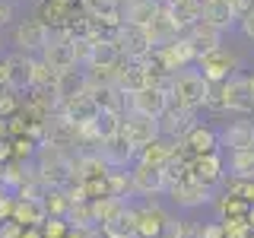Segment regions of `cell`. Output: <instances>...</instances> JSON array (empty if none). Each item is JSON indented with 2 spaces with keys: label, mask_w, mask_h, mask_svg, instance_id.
Masks as SVG:
<instances>
[{
  "label": "cell",
  "mask_w": 254,
  "mask_h": 238,
  "mask_svg": "<svg viewBox=\"0 0 254 238\" xmlns=\"http://www.w3.org/2000/svg\"><path fill=\"white\" fill-rule=\"evenodd\" d=\"M42 206H45V213H48L51 219H67V213H70V206H73V200H70L67 187H45V190H42Z\"/></svg>",
  "instance_id": "33"
},
{
  "label": "cell",
  "mask_w": 254,
  "mask_h": 238,
  "mask_svg": "<svg viewBox=\"0 0 254 238\" xmlns=\"http://www.w3.org/2000/svg\"><path fill=\"white\" fill-rule=\"evenodd\" d=\"M0 140H6V121L0 118Z\"/></svg>",
  "instance_id": "46"
},
{
  "label": "cell",
  "mask_w": 254,
  "mask_h": 238,
  "mask_svg": "<svg viewBox=\"0 0 254 238\" xmlns=\"http://www.w3.org/2000/svg\"><path fill=\"white\" fill-rule=\"evenodd\" d=\"M121 137L140 153L146 143H153L159 137V121H156V118H146V115H137V111H124V118H121Z\"/></svg>",
  "instance_id": "10"
},
{
  "label": "cell",
  "mask_w": 254,
  "mask_h": 238,
  "mask_svg": "<svg viewBox=\"0 0 254 238\" xmlns=\"http://www.w3.org/2000/svg\"><path fill=\"white\" fill-rule=\"evenodd\" d=\"M159 13H162V0H127L124 3V22H133V26H143V29Z\"/></svg>",
  "instance_id": "31"
},
{
  "label": "cell",
  "mask_w": 254,
  "mask_h": 238,
  "mask_svg": "<svg viewBox=\"0 0 254 238\" xmlns=\"http://www.w3.org/2000/svg\"><path fill=\"white\" fill-rule=\"evenodd\" d=\"M194 67L200 70V76L210 86H216V83H226L229 76H235L238 60H235V54L229 51V48H213V51H206V54L197 58Z\"/></svg>",
  "instance_id": "6"
},
{
  "label": "cell",
  "mask_w": 254,
  "mask_h": 238,
  "mask_svg": "<svg viewBox=\"0 0 254 238\" xmlns=\"http://www.w3.org/2000/svg\"><path fill=\"white\" fill-rule=\"evenodd\" d=\"M251 121H254V115H251Z\"/></svg>",
  "instance_id": "49"
},
{
  "label": "cell",
  "mask_w": 254,
  "mask_h": 238,
  "mask_svg": "<svg viewBox=\"0 0 254 238\" xmlns=\"http://www.w3.org/2000/svg\"><path fill=\"white\" fill-rule=\"evenodd\" d=\"M121 118L124 115H115V111H102L99 108V118L89 124V130L99 137V143H105V140H111V137L121 133Z\"/></svg>",
  "instance_id": "36"
},
{
  "label": "cell",
  "mask_w": 254,
  "mask_h": 238,
  "mask_svg": "<svg viewBox=\"0 0 254 238\" xmlns=\"http://www.w3.org/2000/svg\"><path fill=\"white\" fill-rule=\"evenodd\" d=\"M79 92H86V70L73 67V70L58 73V79H54V95H58V102H67Z\"/></svg>",
  "instance_id": "32"
},
{
  "label": "cell",
  "mask_w": 254,
  "mask_h": 238,
  "mask_svg": "<svg viewBox=\"0 0 254 238\" xmlns=\"http://www.w3.org/2000/svg\"><path fill=\"white\" fill-rule=\"evenodd\" d=\"M219 86H222V99H226V115H254V92L248 76L235 73Z\"/></svg>",
  "instance_id": "9"
},
{
  "label": "cell",
  "mask_w": 254,
  "mask_h": 238,
  "mask_svg": "<svg viewBox=\"0 0 254 238\" xmlns=\"http://www.w3.org/2000/svg\"><path fill=\"white\" fill-rule=\"evenodd\" d=\"M42 146H58V149H67V153H79V127L70 124L58 111V115H51L42 124Z\"/></svg>",
  "instance_id": "7"
},
{
  "label": "cell",
  "mask_w": 254,
  "mask_h": 238,
  "mask_svg": "<svg viewBox=\"0 0 254 238\" xmlns=\"http://www.w3.org/2000/svg\"><path fill=\"white\" fill-rule=\"evenodd\" d=\"M6 70H10V86L13 92H29L32 89V70H35V58L22 51L6 54Z\"/></svg>",
  "instance_id": "22"
},
{
  "label": "cell",
  "mask_w": 254,
  "mask_h": 238,
  "mask_svg": "<svg viewBox=\"0 0 254 238\" xmlns=\"http://www.w3.org/2000/svg\"><path fill=\"white\" fill-rule=\"evenodd\" d=\"M200 19L210 22V26L219 29V32H229L238 22V16H235V10H232V3H229V0H203Z\"/></svg>",
  "instance_id": "26"
},
{
  "label": "cell",
  "mask_w": 254,
  "mask_h": 238,
  "mask_svg": "<svg viewBox=\"0 0 254 238\" xmlns=\"http://www.w3.org/2000/svg\"><path fill=\"white\" fill-rule=\"evenodd\" d=\"M226 172L232 178H254V149L226 153Z\"/></svg>",
  "instance_id": "35"
},
{
  "label": "cell",
  "mask_w": 254,
  "mask_h": 238,
  "mask_svg": "<svg viewBox=\"0 0 254 238\" xmlns=\"http://www.w3.org/2000/svg\"><path fill=\"white\" fill-rule=\"evenodd\" d=\"M83 16V0H38L35 3V19H42L51 32H70Z\"/></svg>",
  "instance_id": "3"
},
{
  "label": "cell",
  "mask_w": 254,
  "mask_h": 238,
  "mask_svg": "<svg viewBox=\"0 0 254 238\" xmlns=\"http://www.w3.org/2000/svg\"><path fill=\"white\" fill-rule=\"evenodd\" d=\"M165 194H169V200L178 206V210H197V206H210L213 200H216V190L200 184V181L190 178V175L181 178V181H175Z\"/></svg>",
  "instance_id": "5"
},
{
  "label": "cell",
  "mask_w": 254,
  "mask_h": 238,
  "mask_svg": "<svg viewBox=\"0 0 254 238\" xmlns=\"http://www.w3.org/2000/svg\"><path fill=\"white\" fill-rule=\"evenodd\" d=\"M248 79H251V92H254V73H251V76H248Z\"/></svg>",
  "instance_id": "47"
},
{
  "label": "cell",
  "mask_w": 254,
  "mask_h": 238,
  "mask_svg": "<svg viewBox=\"0 0 254 238\" xmlns=\"http://www.w3.org/2000/svg\"><path fill=\"white\" fill-rule=\"evenodd\" d=\"M130 184H133V194L146 197V200H153V197L165 194V175L162 169H156V165H146V162H133L130 169Z\"/></svg>",
  "instance_id": "13"
},
{
  "label": "cell",
  "mask_w": 254,
  "mask_h": 238,
  "mask_svg": "<svg viewBox=\"0 0 254 238\" xmlns=\"http://www.w3.org/2000/svg\"><path fill=\"white\" fill-rule=\"evenodd\" d=\"M133 213H137V222H133V235L137 238H165L169 229H172V222H175L172 213L156 200H146V203L133 206Z\"/></svg>",
  "instance_id": "4"
},
{
  "label": "cell",
  "mask_w": 254,
  "mask_h": 238,
  "mask_svg": "<svg viewBox=\"0 0 254 238\" xmlns=\"http://www.w3.org/2000/svg\"><path fill=\"white\" fill-rule=\"evenodd\" d=\"M162 3H165V0H162Z\"/></svg>",
  "instance_id": "50"
},
{
  "label": "cell",
  "mask_w": 254,
  "mask_h": 238,
  "mask_svg": "<svg viewBox=\"0 0 254 238\" xmlns=\"http://www.w3.org/2000/svg\"><path fill=\"white\" fill-rule=\"evenodd\" d=\"M32 169L45 187H70L76 178V153H67L58 146H38Z\"/></svg>",
  "instance_id": "1"
},
{
  "label": "cell",
  "mask_w": 254,
  "mask_h": 238,
  "mask_svg": "<svg viewBox=\"0 0 254 238\" xmlns=\"http://www.w3.org/2000/svg\"><path fill=\"white\" fill-rule=\"evenodd\" d=\"M0 184H3V169H0Z\"/></svg>",
  "instance_id": "48"
},
{
  "label": "cell",
  "mask_w": 254,
  "mask_h": 238,
  "mask_svg": "<svg viewBox=\"0 0 254 238\" xmlns=\"http://www.w3.org/2000/svg\"><path fill=\"white\" fill-rule=\"evenodd\" d=\"M124 3H127V0H124Z\"/></svg>",
  "instance_id": "51"
},
{
  "label": "cell",
  "mask_w": 254,
  "mask_h": 238,
  "mask_svg": "<svg viewBox=\"0 0 254 238\" xmlns=\"http://www.w3.org/2000/svg\"><path fill=\"white\" fill-rule=\"evenodd\" d=\"M185 38H188V45L197 51V58L200 54H206V51H213V48H222V32L219 29H213L210 22H194L188 32H185Z\"/></svg>",
  "instance_id": "25"
},
{
  "label": "cell",
  "mask_w": 254,
  "mask_h": 238,
  "mask_svg": "<svg viewBox=\"0 0 254 238\" xmlns=\"http://www.w3.org/2000/svg\"><path fill=\"white\" fill-rule=\"evenodd\" d=\"M42 60L54 70V73L73 70L76 67V60H73V38H70L67 32H51V42L45 45Z\"/></svg>",
  "instance_id": "14"
},
{
  "label": "cell",
  "mask_w": 254,
  "mask_h": 238,
  "mask_svg": "<svg viewBox=\"0 0 254 238\" xmlns=\"http://www.w3.org/2000/svg\"><path fill=\"white\" fill-rule=\"evenodd\" d=\"M48 42H51V29L42 19H35V16L32 19H19L13 26V45L22 54H42Z\"/></svg>",
  "instance_id": "8"
},
{
  "label": "cell",
  "mask_w": 254,
  "mask_h": 238,
  "mask_svg": "<svg viewBox=\"0 0 254 238\" xmlns=\"http://www.w3.org/2000/svg\"><path fill=\"white\" fill-rule=\"evenodd\" d=\"M67 232H70V222L67 219H51V216H48L42 222V235L45 238H64Z\"/></svg>",
  "instance_id": "41"
},
{
  "label": "cell",
  "mask_w": 254,
  "mask_h": 238,
  "mask_svg": "<svg viewBox=\"0 0 254 238\" xmlns=\"http://www.w3.org/2000/svg\"><path fill=\"white\" fill-rule=\"evenodd\" d=\"M222 194L229 197H238V200L245 203H254V178H232V175H226V181H222Z\"/></svg>",
  "instance_id": "37"
},
{
  "label": "cell",
  "mask_w": 254,
  "mask_h": 238,
  "mask_svg": "<svg viewBox=\"0 0 254 238\" xmlns=\"http://www.w3.org/2000/svg\"><path fill=\"white\" fill-rule=\"evenodd\" d=\"M130 194H133L130 172L127 169H111L108 172V197H121V200H127Z\"/></svg>",
  "instance_id": "38"
},
{
  "label": "cell",
  "mask_w": 254,
  "mask_h": 238,
  "mask_svg": "<svg viewBox=\"0 0 254 238\" xmlns=\"http://www.w3.org/2000/svg\"><path fill=\"white\" fill-rule=\"evenodd\" d=\"M178 153V143L169 140V137H156L153 143H146V146L137 153V162H146V165H156V169H162L169 159Z\"/></svg>",
  "instance_id": "29"
},
{
  "label": "cell",
  "mask_w": 254,
  "mask_h": 238,
  "mask_svg": "<svg viewBox=\"0 0 254 238\" xmlns=\"http://www.w3.org/2000/svg\"><path fill=\"white\" fill-rule=\"evenodd\" d=\"M115 42H118V48H121L124 60H146L149 51H153L146 29H143V26H133V22H121V26H118Z\"/></svg>",
  "instance_id": "11"
},
{
  "label": "cell",
  "mask_w": 254,
  "mask_h": 238,
  "mask_svg": "<svg viewBox=\"0 0 254 238\" xmlns=\"http://www.w3.org/2000/svg\"><path fill=\"white\" fill-rule=\"evenodd\" d=\"M206 99H210V83L200 76L197 67H188V70H178L172 76V89H169V105H178V108H188V111H197V108H206Z\"/></svg>",
  "instance_id": "2"
},
{
  "label": "cell",
  "mask_w": 254,
  "mask_h": 238,
  "mask_svg": "<svg viewBox=\"0 0 254 238\" xmlns=\"http://www.w3.org/2000/svg\"><path fill=\"white\" fill-rule=\"evenodd\" d=\"M58 111L67 118L70 124H76V127H89L95 118H99V105H95V99L89 92H79V95H73V99L61 102Z\"/></svg>",
  "instance_id": "20"
},
{
  "label": "cell",
  "mask_w": 254,
  "mask_h": 238,
  "mask_svg": "<svg viewBox=\"0 0 254 238\" xmlns=\"http://www.w3.org/2000/svg\"><path fill=\"white\" fill-rule=\"evenodd\" d=\"M92 48H95V38H73V60L79 70H86L92 63Z\"/></svg>",
  "instance_id": "40"
},
{
  "label": "cell",
  "mask_w": 254,
  "mask_h": 238,
  "mask_svg": "<svg viewBox=\"0 0 254 238\" xmlns=\"http://www.w3.org/2000/svg\"><path fill=\"white\" fill-rule=\"evenodd\" d=\"M165 13L175 19V26L181 32H188L194 22H200V10H203V0H165Z\"/></svg>",
  "instance_id": "27"
},
{
  "label": "cell",
  "mask_w": 254,
  "mask_h": 238,
  "mask_svg": "<svg viewBox=\"0 0 254 238\" xmlns=\"http://www.w3.org/2000/svg\"><path fill=\"white\" fill-rule=\"evenodd\" d=\"M229 3H232L235 16H238V19H242V16H245V13H248L251 6H254V0H229Z\"/></svg>",
  "instance_id": "44"
},
{
  "label": "cell",
  "mask_w": 254,
  "mask_h": 238,
  "mask_svg": "<svg viewBox=\"0 0 254 238\" xmlns=\"http://www.w3.org/2000/svg\"><path fill=\"white\" fill-rule=\"evenodd\" d=\"M222 153H238V149H254V121H229L219 130Z\"/></svg>",
  "instance_id": "18"
},
{
  "label": "cell",
  "mask_w": 254,
  "mask_h": 238,
  "mask_svg": "<svg viewBox=\"0 0 254 238\" xmlns=\"http://www.w3.org/2000/svg\"><path fill=\"white\" fill-rule=\"evenodd\" d=\"M54 79H58V73H54V70L48 67L42 58H35V70H32V89H51V92H54Z\"/></svg>",
  "instance_id": "39"
},
{
  "label": "cell",
  "mask_w": 254,
  "mask_h": 238,
  "mask_svg": "<svg viewBox=\"0 0 254 238\" xmlns=\"http://www.w3.org/2000/svg\"><path fill=\"white\" fill-rule=\"evenodd\" d=\"M146 35H149V45H153V51H156V48H165V45L178 42L185 32L175 26V19H172L169 13H165V6H162V13H159L156 19L146 26Z\"/></svg>",
  "instance_id": "24"
},
{
  "label": "cell",
  "mask_w": 254,
  "mask_h": 238,
  "mask_svg": "<svg viewBox=\"0 0 254 238\" xmlns=\"http://www.w3.org/2000/svg\"><path fill=\"white\" fill-rule=\"evenodd\" d=\"M127 111H137V115H146V118H162L169 111V92L159 89V86H146V89L133 92L127 99Z\"/></svg>",
  "instance_id": "15"
},
{
  "label": "cell",
  "mask_w": 254,
  "mask_h": 238,
  "mask_svg": "<svg viewBox=\"0 0 254 238\" xmlns=\"http://www.w3.org/2000/svg\"><path fill=\"white\" fill-rule=\"evenodd\" d=\"M10 219L19 222L22 229H42V222L48 219V213L42 206V197H13Z\"/></svg>",
  "instance_id": "21"
},
{
  "label": "cell",
  "mask_w": 254,
  "mask_h": 238,
  "mask_svg": "<svg viewBox=\"0 0 254 238\" xmlns=\"http://www.w3.org/2000/svg\"><path fill=\"white\" fill-rule=\"evenodd\" d=\"M197 111H188V108H178V105H169L162 118H159V137H169L175 143H181L188 137V130L197 124Z\"/></svg>",
  "instance_id": "16"
},
{
  "label": "cell",
  "mask_w": 254,
  "mask_h": 238,
  "mask_svg": "<svg viewBox=\"0 0 254 238\" xmlns=\"http://www.w3.org/2000/svg\"><path fill=\"white\" fill-rule=\"evenodd\" d=\"M99 156L105 159V165H108V169H130V165L137 162V149H133L130 143H127V140L121 137V133L102 143Z\"/></svg>",
  "instance_id": "23"
},
{
  "label": "cell",
  "mask_w": 254,
  "mask_h": 238,
  "mask_svg": "<svg viewBox=\"0 0 254 238\" xmlns=\"http://www.w3.org/2000/svg\"><path fill=\"white\" fill-rule=\"evenodd\" d=\"M124 63V54L118 48L115 38H95V48H92V63L89 67H99V70H118Z\"/></svg>",
  "instance_id": "30"
},
{
  "label": "cell",
  "mask_w": 254,
  "mask_h": 238,
  "mask_svg": "<svg viewBox=\"0 0 254 238\" xmlns=\"http://www.w3.org/2000/svg\"><path fill=\"white\" fill-rule=\"evenodd\" d=\"M238 26H242V35L248 38V42H254V6L242 16V19H238Z\"/></svg>",
  "instance_id": "42"
},
{
  "label": "cell",
  "mask_w": 254,
  "mask_h": 238,
  "mask_svg": "<svg viewBox=\"0 0 254 238\" xmlns=\"http://www.w3.org/2000/svg\"><path fill=\"white\" fill-rule=\"evenodd\" d=\"M10 22H13V6L6 3V0H0V29L10 26Z\"/></svg>",
  "instance_id": "43"
},
{
  "label": "cell",
  "mask_w": 254,
  "mask_h": 238,
  "mask_svg": "<svg viewBox=\"0 0 254 238\" xmlns=\"http://www.w3.org/2000/svg\"><path fill=\"white\" fill-rule=\"evenodd\" d=\"M83 10L89 16H95V19H102L115 32L124 22V0H83Z\"/></svg>",
  "instance_id": "28"
},
{
  "label": "cell",
  "mask_w": 254,
  "mask_h": 238,
  "mask_svg": "<svg viewBox=\"0 0 254 238\" xmlns=\"http://www.w3.org/2000/svg\"><path fill=\"white\" fill-rule=\"evenodd\" d=\"M115 86L127 95V99H130L133 92L146 89V86H149V70H146V63H143V60H124L121 67L115 70Z\"/></svg>",
  "instance_id": "19"
},
{
  "label": "cell",
  "mask_w": 254,
  "mask_h": 238,
  "mask_svg": "<svg viewBox=\"0 0 254 238\" xmlns=\"http://www.w3.org/2000/svg\"><path fill=\"white\" fill-rule=\"evenodd\" d=\"M226 156L222 153H206V156H194L190 159V178H197L200 184L219 190L226 181Z\"/></svg>",
  "instance_id": "12"
},
{
  "label": "cell",
  "mask_w": 254,
  "mask_h": 238,
  "mask_svg": "<svg viewBox=\"0 0 254 238\" xmlns=\"http://www.w3.org/2000/svg\"><path fill=\"white\" fill-rule=\"evenodd\" d=\"M95 99V105L102 111H115V115H124L127 111V95L118 89V86H99V89H86Z\"/></svg>",
  "instance_id": "34"
},
{
  "label": "cell",
  "mask_w": 254,
  "mask_h": 238,
  "mask_svg": "<svg viewBox=\"0 0 254 238\" xmlns=\"http://www.w3.org/2000/svg\"><path fill=\"white\" fill-rule=\"evenodd\" d=\"M181 149H185V153H190V156L222 153V146H219V130H216V127H210V124H200V121H197V124L188 130V137L181 140Z\"/></svg>",
  "instance_id": "17"
},
{
  "label": "cell",
  "mask_w": 254,
  "mask_h": 238,
  "mask_svg": "<svg viewBox=\"0 0 254 238\" xmlns=\"http://www.w3.org/2000/svg\"><path fill=\"white\" fill-rule=\"evenodd\" d=\"M10 86V70H6V58H0V89Z\"/></svg>",
  "instance_id": "45"
}]
</instances>
